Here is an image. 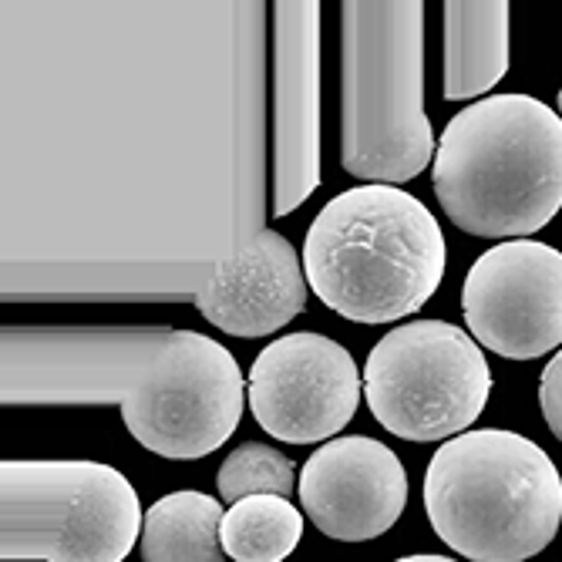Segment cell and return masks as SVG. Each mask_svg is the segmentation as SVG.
I'll return each mask as SVG.
<instances>
[{"label": "cell", "instance_id": "obj_8", "mask_svg": "<svg viewBox=\"0 0 562 562\" xmlns=\"http://www.w3.org/2000/svg\"><path fill=\"white\" fill-rule=\"evenodd\" d=\"M472 337L505 357L536 361L562 347V252L539 239H508L472 263L462 286Z\"/></svg>", "mask_w": 562, "mask_h": 562}, {"label": "cell", "instance_id": "obj_1", "mask_svg": "<svg viewBox=\"0 0 562 562\" xmlns=\"http://www.w3.org/2000/svg\"><path fill=\"white\" fill-rule=\"evenodd\" d=\"M4 404H119L128 435L159 458L195 462L233 438L246 384L213 337L172 327H8Z\"/></svg>", "mask_w": 562, "mask_h": 562}, {"label": "cell", "instance_id": "obj_18", "mask_svg": "<svg viewBox=\"0 0 562 562\" xmlns=\"http://www.w3.org/2000/svg\"><path fill=\"white\" fill-rule=\"evenodd\" d=\"M394 562H458V559H448V555H404V559H394Z\"/></svg>", "mask_w": 562, "mask_h": 562}, {"label": "cell", "instance_id": "obj_10", "mask_svg": "<svg viewBox=\"0 0 562 562\" xmlns=\"http://www.w3.org/2000/svg\"><path fill=\"white\" fill-rule=\"evenodd\" d=\"M321 186V4H273V186L270 216Z\"/></svg>", "mask_w": 562, "mask_h": 562}, {"label": "cell", "instance_id": "obj_9", "mask_svg": "<svg viewBox=\"0 0 562 562\" xmlns=\"http://www.w3.org/2000/svg\"><path fill=\"white\" fill-rule=\"evenodd\" d=\"M361 391L353 357L324 334L277 337L249 368V412L286 445L330 441L350 425Z\"/></svg>", "mask_w": 562, "mask_h": 562}, {"label": "cell", "instance_id": "obj_16", "mask_svg": "<svg viewBox=\"0 0 562 562\" xmlns=\"http://www.w3.org/2000/svg\"><path fill=\"white\" fill-rule=\"evenodd\" d=\"M300 485L293 462L263 441H246L226 454V462L216 475L220 498L236 505L249 495H290Z\"/></svg>", "mask_w": 562, "mask_h": 562}, {"label": "cell", "instance_id": "obj_13", "mask_svg": "<svg viewBox=\"0 0 562 562\" xmlns=\"http://www.w3.org/2000/svg\"><path fill=\"white\" fill-rule=\"evenodd\" d=\"M505 0H448L445 4V98L469 101L492 91L508 71Z\"/></svg>", "mask_w": 562, "mask_h": 562}, {"label": "cell", "instance_id": "obj_14", "mask_svg": "<svg viewBox=\"0 0 562 562\" xmlns=\"http://www.w3.org/2000/svg\"><path fill=\"white\" fill-rule=\"evenodd\" d=\"M223 505L192 488L169 492L145 513L142 559L145 562H223L220 539Z\"/></svg>", "mask_w": 562, "mask_h": 562}, {"label": "cell", "instance_id": "obj_17", "mask_svg": "<svg viewBox=\"0 0 562 562\" xmlns=\"http://www.w3.org/2000/svg\"><path fill=\"white\" fill-rule=\"evenodd\" d=\"M539 407L549 431L562 441V347L552 353V361L539 378Z\"/></svg>", "mask_w": 562, "mask_h": 562}, {"label": "cell", "instance_id": "obj_19", "mask_svg": "<svg viewBox=\"0 0 562 562\" xmlns=\"http://www.w3.org/2000/svg\"><path fill=\"white\" fill-rule=\"evenodd\" d=\"M559 119H562V88H559Z\"/></svg>", "mask_w": 562, "mask_h": 562}, {"label": "cell", "instance_id": "obj_5", "mask_svg": "<svg viewBox=\"0 0 562 562\" xmlns=\"http://www.w3.org/2000/svg\"><path fill=\"white\" fill-rule=\"evenodd\" d=\"M425 513L472 562H526L562 522V479L526 435L479 428L448 438L425 472Z\"/></svg>", "mask_w": 562, "mask_h": 562}, {"label": "cell", "instance_id": "obj_11", "mask_svg": "<svg viewBox=\"0 0 562 562\" xmlns=\"http://www.w3.org/2000/svg\"><path fill=\"white\" fill-rule=\"evenodd\" d=\"M296 495L303 513L337 542L384 536L407 505L401 458L378 438H330L303 462Z\"/></svg>", "mask_w": 562, "mask_h": 562}, {"label": "cell", "instance_id": "obj_15", "mask_svg": "<svg viewBox=\"0 0 562 562\" xmlns=\"http://www.w3.org/2000/svg\"><path fill=\"white\" fill-rule=\"evenodd\" d=\"M220 539L233 562H283L303 539V513L283 495H249L229 505Z\"/></svg>", "mask_w": 562, "mask_h": 562}, {"label": "cell", "instance_id": "obj_3", "mask_svg": "<svg viewBox=\"0 0 562 562\" xmlns=\"http://www.w3.org/2000/svg\"><path fill=\"white\" fill-rule=\"evenodd\" d=\"M431 172L458 229L526 239L562 210V119L532 94L482 98L445 125Z\"/></svg>", "mask_w": 562, "mask_h": 562}, {"label": "cell", "instance_id": "obj_12", "mask_svg": "<svg viewBox=\"0 0 562 562\" xmlns=\"http://www.w3.org/2000/svg\"><path fill=\"white\" fill-rule=\"evenodd\" d=\"M306 273L296 249L277 229H260L195 293V311L233 337L283 330L306 306Z\"/></svg>", "mask_w": 562, "mask_h": 562}, {"label": "cell", "instance_id": "obj_2", "mask_svg": "<svg viewBox=\"0 0 562 562\" xmlns=\"http://www.w3.org/2000/svg\"><path fill=\"white\" fill-rule=\"evenodd\" d=\"M445 267L438 220L397 186L368 182L334 195L303 243L306 283L353 324L412 317L438 293Z\"/></svg>", "mask_w": 562, "mask_h": 562}, {"label": "cell", "instance_id": "obj_6", "mask_svg": "<svg viewBox=\"0 0 562 562\" xmlns=\"http://www.w3.org/2000/svg\"><path fill=\"white\" fill-rule=\"evenodd\" d=\"M142 526L138 492L112 465H0V555L4 562H125Z\"/></svg>", "mask_w": 562, "mask_h": 562}, {"label": "cell", "instance_id": "obj_7", "mask_svg": "<svg viewBox=\"0 0 562 562\" xmlns=\"http://www.w3.org/2000/svg\"><path fill=\"white\" fill-rule=\"evenodd\" d=\"M492 371L472 334L448 321L387 330L364 364V397L378 425L404 441L465 435L485 412Z\"/></svg>", "mask_w": 562, "mask_h": 562}, {"label": "cell", "instance_id": "obj_4", "mask_svg": "<svg viewBox=\"0 0 562 562\" xmlns=\"http://www.w3.org/2000/svg\"><path fill=\"white\" fill-rule=\"evenodd\" d=\"M340 162L397 186L435 162L425 115V4L347 0L340 11Z\"/></svg>", "mask_w": 562, "mask_h": 562}]
</instances>
